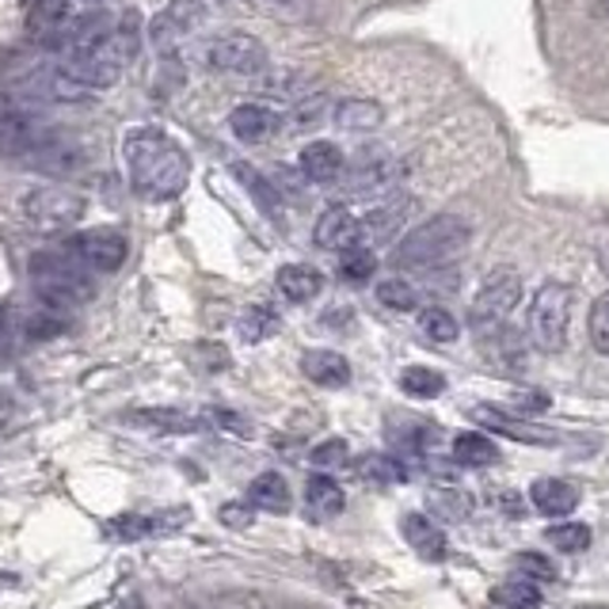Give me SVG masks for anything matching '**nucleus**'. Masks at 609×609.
I'll return each instance as SVG.
<instances>
[{"label":"nucleus","instance_id":"f257e3e1","mask_svg":"<svg viewBox=\"0 0 609 609\" xmlns=\"http://www.w3.org/2000/svg\"><path fill=\"white\" fill-rule=\"evenodd\" d=\"M127 164H130L133 191L146 194L152 202L176 199V194L187 187V179H191V160H187V152L157 127L130 133Z\"/></svg>","mask_w":609,"mask_h":609},{"label":"nucleus","instance_id":"f03ea898","mask_svg":"<svg viewBox=\"0 0 609 609\" xmlns=\"http://www.w3.org/2000/svg\"><path fill=\"white\" fill-rule=\"evenodd\" d=\"M465 244H469V221L457 213H435L400 240L392 259L405 271H427V267H442L446 259H453Z\"/></svg>","mask_w":609,"mask_h":609},{"label":"nucleus","instance_id":"7ed1b4c3","mask_svg":"<svg viewBox=\"0 0 609 609\" xmlns=\"http://www.w3.org/2000/svg\"><path fill=\"white\" fill-rule=\"evenodd\" d=\"M31 286L47 304H58V309H73V304L92 301L96 286L88 279V271L77 263L73 256H58V252H34L31 256Z\"/></svg>","mask_w":609,"mask_h":609},{"label":"nucleus","instance_id":"20e7f679","mask_svg":"<svg viewBox=\"0 0 609 609\" xmlns=\"http://www.w3.org/2000/svg\"><path fill=\"white\" fill-rule=\"evenodd\" d=\"M199 66L221 77H244L256 80L267 69V47L244 31H221L213 39H206L199 47Z\"/></svg>","mask_w":609,"mask_h":609},{"label":"nucleus","instance_id":"39448f33","mask_svg":"<svg viewBox=\"0 0 609 609\" xmlns=\"http://www.w3.org/2000/svg\"><path fill=\"white\" fill-rule=\"evenodd\" d=\"M34 107L39 103L23 100L16 88H0V157L27 160L34 146L53 130Z\"/></svg>","mask_w":609,"mask_h":609},{"label":"nucleus","instance_id":"423d86ee","mask_svg":"<svg viewBox=\"0 0 609 609\" xmlns=\"http://www.w3.org/2000/svg\"><path fill=\"white\" fill-rule=\"evenodd\" d=\"M568 317H571V290L563 282H545L530 301V331L533 347L545 355H557L568 343Z\"/></svg>","mask_w":609,"mask_h":609},{"label":"nucleus","instance_id":"0eeeda50","mask_svg":"<svg viewBox=\"0 0 609 609\" xmlns=\"http://www.w3.org/2000/svg\"><path fill=\"white\" fill-rule=\"evenodd\" d=\"M84 210H88L84 194L73 191V187H61V183H42L23 194V218L42 232L77 229Z\"/></svg>","mask_w":609,"mask_h":609},{"label":"nucleus","instance_id":"6e6552de","mask_svg":"<svg viewBox=\"0 0 609 609\" xmlns=\"http://www.w3.org/2000/svg\"><path fill=\"white\" fill-rule=\"evenodd\" d=\"M518 298H522V274L510 271V267H499V271H491L483 286L477 290V298L469 304V325L480 331H496L503 320L515 312Z\"/></svg>","mask_w":609,"mask_h":609},{"label":"nucleus","instance_id":"1a4fd4ad","mask_svg":"<svg viewBox=\"0 0 609 609\" xmlns=\"http://www.w3.org/2000/svg\"><path fill=\"white\" fill-rule=\"evenodd\" d=\"M221 4H226V0H176V4H168L149 27L152 47L168 50L172 42L187 39V34H194V31H202V27L221 12Z\"/></svg>","mask_w":609,"mask_h":609},{"label":"nucleus","instance_id":"9d476101","mask_svg":"<svg viewBox=\"0 0 609 609\" xmlns=\"http://www.w3.org/2000/svg\"><path fill=\"white\" fill-rule=\"evenodd\" d=\"M69 252H73V259L84 267V271L111 274L127 263L130 244L119 229H88V232H80L73 244H69Z\"/></svg>","mask_w":609,"mask_h":609},{"label":"nucleus","instance_id":"9b49d317","mask_svg":"<svg viewBox=\"0 0 609 609\" xmlns=\"http://www.w3.org/2000/svg\"><path fill=\"white\" fill-rule=\"evenodd\" d=\"M92 160V149L77 138H66L61 130H50L47 138L34 146V152L27 157V164L42 168V172H53V176H73L80 168H88Z\"/></svg>","mask_w":609,"mask_h":609},{"label":"nucleus","instance_id":"f8f14e48","mask_svg":"<svg viewBox=\"0 0 609 609\" xmlns=\"http://www.w3.org/2000/svg\"><path fill=\"white\" fill-rule=\"evenodd\" d=\"M187 518H191L187 507L160 510V515H119L107 522V537H111V541H141V537L176 533L187 526Z\"/></svg>","mask_w":609,"mask_h":609},{"label":"nucleus","instance_id":"ddd939ff","mask_svg":"<svg viewBox=\"0 0 609 609\" xmlns=\"http://www.w3.org/2000/svg\"><path fill=\"white\" fill-rule=\"evenodd\" d=\"M408 210H411L408 194H392V199H385L381 206H373L366 218H358V244L370 248V244H385V240H392L400 229H405Z\"/></svg>","mask_w":609,"mask_h":609},{"label":"nucleus","instance_id":"4468645a","mask_svg":"<svg viewBox=\"0 0 609 609\" xmlns=\"http://www.w3.org/2000/svg\"><path fill=\"white\" fill-rule=\"evenodd\" d=\"M472 419H477L480 427H488V431L507 435V438H515V442H526V446H552V442H557V435H552V431H545V427H533V423H522V419L507 416V411H499V408H491V405L472 408Z\"/></svg>","mask_w":609,"mask_h":609},{"label":"nucleus","instance_id":"2eb2a0df","mask_svg":"<svg viewBox=\"0 0 609 609\" xmlns=\"http://www.w3.org/2000/svg\"><path fill=\"white\" fill-rule=\"evenodd\" d=\"M400 530H405V541L416 549V557H423L431 563H442L450 557V541H446L442 526H438L435 518L411 510V515H405V522H400Z\"/></svg>","mask_w":609,"mask_h":609},{"label":"nucleus","instance_id":"dca6fc26","mask_svg":"<svg viewBox=\"0 0 609 609\" xmlns=\"http://www.w3.org/2000/svg\"><path fill=\"white\" fill-rule=\"evenodd\" d=\"M392 187V160L381 149H362L351 164V183L347 191L355 194H381Z\"/></svg>","mask_w":609,"mask_h":609},{"label":"nucleus","instance_id":"f3484780","mask_svg":"<svg viewBox=\"0 0 609 609\" xmlns=\"http://www.w3.org/2000/svg\"><path fill=\"white\" fill-rule=\"evenodd\" d=\"M312 240H317V248H328V252L355 248L358 244V218L347 210V206H328V210L317 218Z\"/></svg>","mask_w":609,"mask_h":609},{"label":"nucleus","instance_id":"a211bd4d","mask_svg":"<svg viewBox=\"0 0 609 609\" xmlns=\"http://www.w3.org/2000/svg\"><path fill=\"white\" fill-rule=\"evenodd\" d=\"M298 168L309 183H331V179L343 176L347 160H343V152H339V146H331V141H312V146L301 149Z\"/></svg>","mask_w":609,"mask_h":609},{"label":"nucleus","instance_id":"6ab92c4d","mask_svg":"<svg viewBox=\"0 0 609 609\" xmlns=\"http://www.w3.org/2000/svg\"><path fill=\"white\" fill-rule=\"evenodd\" d=\"M229 130L237 133L240 141H267L274 130H279V111L263 103H240L237 111L229 114Z\"/></svg>","mask_w":609,"mask_h":609},{"label":"nucleus","instance_id":"aec40b11","mask_svg":"<svg viewBox=\"0 0 609 609\" xmlns=\"http://www.w3.org/2000/svg\"><path fill=\"white\" fill-rule=\"evenodd\" d=\"M69 20V0H27V39L47 42L66 27Z\"/></svg>","mask_w":609,"mask_h":609},{"label":"nucleus","instance_id":"412c9836","mask_svg":"<svg viewBox=\"0 0 609 609\" xmlns=\"http://www.w3.org/2000/svg\"><path fill=\"white\" fill-rule=\"evenodd\" d=\"M530 499H533V507L541 510V515H549V518H563V515H571V510L579 507V488H571L568 480L541 477V480H533Z\"/></svg>","mask_w":609,"mask_h":609},{"label":"nucleus","instance_id":"4be33fe9","mask_svg":"<svg viewBox=\"0 0 609 609\" xmlns=\"http://www.w3.org/2000/svg\"><path fill=\"white\" fill-rule=\"evenodd\" d=\"M301 373L312 385H325V389H343L351 381V362L336 351H309L301 358Z\"/></svg>","mask_w":609,"mask_h":609},{"label":"nucleus","instance_id":"5701e85b","mask_svg":"<svg viewBox=\"0 0 609 609\" xmlns=\"http://www.w3.org/2000/svg\"><path fill=\"white\" fill-rule=\"evenodd\" d=\"M248 503L256 510L286 515V510H290V483H286L282 472H259V477L248 483Z\"/></svg>","mask_w":609,"mask_h":609},{"label":"nucleus","instance_id":"b1692460","mask_svg":"<svg viewBox=\"0 0 609 609\" xmlns=\"http://www.w3.org/2000/svg\"><path fill=\"white\" fill-rule=\"evenodd\" d=\"M320 286H325V279H320L317 267H304V263H290L279 271V293L286 301L293 304H304L312 301L320 293Z\"/></svg>","mask_w":609,"mask_h":609},{"label":"nucleus","instance_id":"393cba45","mask_svg":"<svg viewBox=\"0 0 609 609\" xmlns=\"http://www.w3.org/2000/svg\"><path fill=\"white\" fill-rule=\"evenodd\" d=\"M453 461L465 465V469H483V465L499 461V446L480 431H465L453 438Z\"/></svg>","mask_w":609,"mask_h":609},{"label":"nucleus","instance_id":"a878e982","mask_svg":"<svg viewBox=\"0 0 609 609\" xmlns=\"http://www.w3.org/2000/svg\"><path fill=\"white\" fill-rule=\"evenodd\" d=\"M304 503H309V510L317 518H331L347 507V499H343V488H339L336 480L325 477V472H317V477H309V483H304Z\"/></svg>","mask_w":609,"mask_h":609},{"label":"nucleus","instance_id":"bb28decb","mask_svg":"<svg viewBox=\"0 0 609 609\" xmlns=\"http://www.w3.org/2000/svg\"><path fill=\"white\" fill-rule=\"evenodd\" d=\"M336 122L339 130H351V133H366V130H378L385 122L381 103L373 100H347L336 107Z\"/></svg>","mask_w":609,"mask_h":609},{"label":"nucleus","instance_id":"cd10ccee","mask_svg":"<svg viewBox=\"0 0 609 609\" xmlns=\"http://www.w3.org/2000/svg\"><path fill=\"white\" fill-rule=\"evenodd\" d=\"M491 602L499 609H537L541 606V590H537L533 579H503L496 590H491Z\"/></svg>","mask_w":609,"mask_h":609},{"label":"nucleus","instance_id":"c85d7f7f","mask_svg":"<svg viewBox=\"0 0 609 609\" xmlns=\"http://www.w3.org/2000/svg\"><path fill=\"white\" fill-rule=\"evenodd\" d=\"M69 331V312L58 309V304H42V309L27 312L23 320V336L27 339H58Z\"/></svg>","mask_w":609,"mask_h":609},{"label":"nucleus","instance_id":"c756f323","mask_svg":"<svg viewBox=\"0 0 609 609\" xmlns=\"http://www.w3.org/2000/svg\"><path fill=\"white\" fill-rule=\"evenodd\" d=\"M232 176H237L240 183H244L248 191H252V199H256L259 210H267L271 218H282V194L274 191V187L267 183V179L259 176L252 164H232Z\"/></svg>","mask_w":609,"mask_h":609},{"label":"nucleus","instance_id":"7c9ffc66","mask_svg":"<svg viewBox=\"0 0 609 609\" xmlns=\"http://www.w3.org/2000/svg\"><path fill=\"white\" fill-rule=\"evenodd\" d=\"M400 389L416 400H435L446 392V378L438 370H431V366H408V370L400 373Z\"/></svg>","mask_w":609,"mask_h":609},{"label":"nucleus","instance_id":"2f4dec72","mask_svg":"<svg viewBox=\"0 0 609 609\" xmlns=\"http://www.w3.org/2000/svg\"><path fill=\"white\" fill-rule=\"evenodd\" d=\"M545 541H549L557 552H583V549H590L595 533H590V526H583V522H563V526H549V530H545Z\"/></svg>","mask_w":609,"mask_h":609},{"label":"nucleus","instance_id":"473e14b6","mask_svg":"<svg viewBox=\"0 0 609 609\" xmlns=\"http://www.w3.org/2000/svg\"><path fill=\"white\" fill-rule=\"evenodd\" d=\"M279 312L271 309V304H252V309L244 312V320H240V336L248 339V343H259V339H271L274 331H279Z\"/></svg>","mask_w":609,"mask_h":609},{"label":"nucleus","instance_id":"72a5a7b5","mask_svg":"<svg viewBox=\"0 0 609 609\" xmlns=\"http://www.w3.org/2000/svg\"><path fill=\"white\" fill-rule=\"evenodd\" d=\"M138 419L141 427H149V431H172V435H187V431H194V419L191 416H183V411H172V408H149V411H138Z\"/></svg>","mask_w":609,"mask_h":609},{"label":"nucleus","instance_id":"f704fd0d","mask_svg":"<svg viewBox=\"0 0 609 609\" xmlns=\"http://www.w3.org/2000/svg\"><path fill=\"white\" fill-rule=\"evenodd\" d=\"M419 328H423V336L435 339V343H453V339L461 336V325H457L453 312H446L442 304H431V309L419 312Z\"/></svg>","mask_w":609,"mask_h":609},{"label":"nucleus","instance_id":"c9c22d12","mask_svg":"<svg viewBox=\"0 0 609 609\" xmlns=\"http://www.w3.org/2000/svg\"><path fill=\"white\" fill-rule=\"evenodd\" d=\"M358 472H362L366 480L373 483H400L408 480V469L397 461V457H385V453H366L362 461H358Z\"/></svg>","mask_w":609,"mask_h":609},{"label":"nucleus","instance_id":"e433bc0d","mask_svg":"<svg viewBox=\"0 0 609 609\" xmlns=\"http://www.w3.org/2000/svg\"><path fill=\"white\" fill-rule=\"evenodd\" d=\"M378 271V259L366 244H355V248H343V256H339V274H343L347 282H366L370 274Z\"/></svg>","mask_w":609,"mask_h":609},{"label":"nucleus","instance_id":"4c0bfd02","mask_svg":"<svg viewBox=\"0 0 609 609\" xmlns=\"http://www.w3.org/2000/svg\"><path fill=\"white\" fill-rule=\"evenodd\" d=\"M378 301L385 304V309H397V312H411L419 304V293L416 286L405 282V279H385L378 286Z\"/></svg>","mask_w":609,"mask_h":609},{"label":"nucleus","instance_id":"58836bf2","mask_svg":"<svg viewBox=\"0 0 609 609\" xmlns=\"http://www.w3.org/2000/svg\"><path fill=\"white\" fill-rule=\"evenodd\" d=\"M590 343H595L598 355H609V293H602L595 304H590Z\"/></svg>","mask_w":609,"mask_h":609},{"label":"nucleus","instance_id":"ea45409f","mask_svg":"<svg viewBox=\"0 0 609 609\" xmlns=\"http://www.w3.org/2000/svg\"><path fill=\"white\" fill-rule=\"evenodd\" d=\"M347 457H351V450H347V442L343 438H328V442H320V446H312V453H309V461L317 465V469H343L347 465Z\"/></svg>","mask_w":609,"mask_h":609},{"label":"nucleus","instance_id":"a19ab883","mask_svg":"<svg viewBox=\"0 0 609 609\" xmlns=\"http://www.w3.org/2000/svg\"><path fill=\"white\" fill-rule=\"evenodd\" d=\"M510 563H515V571H522V579H545V583L557 579V568H552L549 557H541V552H518Z\"/></svg>","mask_w":609,"mask_h":609},{"label":"nucleus","instance_id":"79ce46f5","mask_svg":"<svg viewBox=\"0 0 609 609\" xmlns=\"http://www.w3.org/2000/svg\"><path fill=\"white\" fill-rule=\"evenodd\" d=\"M328 111V96H309V100H298V111H293V127L304 130V127H317Z\"/></svg>","mask_w":609,"mask_h":609},{"label":"nucleus","instance_id":"37998d69","mask_svg":"<svg viewBox=\"0 0 609 609\" xmlns=\"http://www.w3.org/2000/svg\"><path fill=\"white\" fill-rule=\"evenodd\" d=\"M206 419H210V423H218L221 431H232V435H240V438H252V427H248V419H240L237 411L213 408V411H206Z\"/></svg>","mask_w":609,"mask_h":609},{"label":"nucleus","instance_id":"c03bdc74","mask_svg":"<svg viewBox=\"0 0 609 609\" xmlns=\"http://www.w3.org/2000/svg\"><path fill=\"white\" fill-rule=\"evenodd\" d=\"M221 522L232 526V530H244L248 522H252V510H244V507H221Z\"/></svg>","mask_w":609,"mask_h":609},{"label":"nucleus","instance_id":"a18cd8bd","mask_svg":"<svg viewBox=\"0 0 609 609\" xmlns=\"http://www.w3.org/2000/svg\"><path fill=\"white\" fill-rule=\"evenodd\" d=\"M515 405L526 411H541L549 408V397H545V392H522V397H515Z\"/></svg>","mask_w":609,"mask_h":609},{"label":"nucleus","instance_id":"49530a36","mask_svg":"<svg viewBox=\"0 0 609 609\" xmlns=\"http://www.w3.org/2000/svg\"><path fill=\"white\" fill-rule=\"evenodd\" d=\"M598 12H602V16H609V0H602V4H598Z\"/></svg>","mask_w":609,"mask_h":609},{"label":"nucleus","instance_id":"de8ad7c7","mask_svg":"<svg viewBox=\"0 0 609 609\" xmlns=\"http://www.w3.org/2000/svg\"><path fill=\"white\" fill-rule=\"evenodd\" d=\"M127 609H146V606H138V602H130V606H127Z\"/></svg>","mask_w":609,"mask_h":609},{"label":"nucleus","instance_id":"09e8293b","mask_svg":"<svg viewBox=\"0 0 609 609\" xmlns=\"http://www.w3.org/2000/svg\"><path fill=\"white\" fill-rule=\"evenodd\" d=\"M282 4H290V0H282Z\"/></svg>","mask_w":609,"mask_h":609}]
</instances>
